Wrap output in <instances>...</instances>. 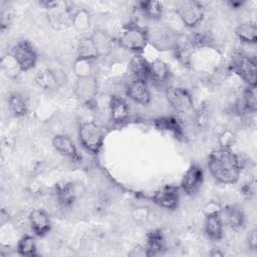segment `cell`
<instances>
[{"label": "cell", "instance_id": "obj_29", "mask_svg": "<svg viewBox=\"0 0 257 257\" xmlns=\"http://www.w3.org/2000/svg\"><path fill=\"white\" fill-rule=\"evenodd\" d=\"M8 108L11 113L17 117L24 116L27 113V104L25 99L19 93H11L8 97Z\"/></svg>", "mask_w": 257, "mask_h": 257}, {"label": "cell", "instance_id": "obj_34", "mask_svg": "<svg viewBox=\"0 0 257 257\" xmlns=\"http://www.w3.org/2000/svg\"><path fill=\"white\" fill-rule=\"evenodd\" d=\"M150 216V209L145 206H139L133 209L132 211V217L137 222H145L148 220Z\"/></svg>", "mask_w": 257, "mask_h": 257}, {"label": "cell", "instance_id": "obj_15", "mask_svg": "<svg viewBox=\"0 0 257 257\" xmlns=\"http://www.w3.org/2000/svg\"><path fill=\"white\" fill-rule=\"evenodd\" d=\"M28 221L32 232L38 236H45L51 229V222L48 214L42 209H34L29 213Z\"/></svg>", "mask_w": 257, "mask_h": 257}, {"label": "cell", "instance_id": "obj_20", "mask_svg": "<svg viewBox=\"0 0 257 257\" xmlns=\"http://www.w3.org/2000/svg\"><path fill=\"white\" fill-rule=\"evenodd\" d=\"M108 106H109L110 118L114 123L119 124L126 121L130 115V110L123 98L117 95L110 96Z\"/></svg>", "mask_w": 257, "mask_h": 257}, {"label": "cell", "instance_id": "obj_30", "mask_svg": "<svg viewBox=\"0 0 257 257\" xmlns=\"http://www.w3.org/2000/svg\"><path fill=\"white\" fill-rule=\"evenodd\" d=\"M16 250L21 256H35L37 250L35 238L31 235L22 236L17 242Z\"/></svg>", "mask_w": 257, "mask_h": 257}, {"label": "cell", "instance_id": "obj_5", "mask_svg": "<svg viewBox=\"0 0 257 257\" xmlns=\"http://www.w3.org/2000/svg\"><path fill=\"white\" fill-rule=\"evenodd\" d=\"M231 67L248 85L256 86V58L254 56L237 51L232 56Z\"/></svg>", "mask_w": 257, "mask_h": 257}, {"label": "cell", "instance_id": "obj_9", "mask_svg": "<svg viewBox=\"0 0 257 257\" xmlns=\"http://www.w3.org/2000/svg\"><path fill=\"white\" fill-rule=\"evenodd\" d=\"M98 84L94 75L77 77L74 83V94L79 102L90 105L97 94Z\"/></svg>", "mask_w": 257, "mask_h": 257}, {"label": "cell", "instance_id": "obj_36", "mask_svg": "<svg viewBox=\"0 0 257 257\" xmlns=\"http://www.w3.org/2000/svg\"><path fill=\"white\" fill-rule=\"evenodd\" d=\"M221 210H222V207L218 203H216V202H209L204 207L203 213H204L205 216H207V215L219 213V212H221Z\"/></svg>", "mask_w": 257, "mask_h": 257}, {"label": "cell", "instance_id": "obj_27", "mask_svg": "<svg viewBox=\"0 0 257 257\" xmlns=\"http://www.w3.org/2000/svg\"><path fill=\"white\" fill-rule=\"evenodd\" d=\"M138 5L142 10V12L152 20L158 21L163 16V5L159 1H154V0L140 1Z\"/></svg>", "mask_w": 257, "mask_h": 257}, {"label": "cell", "instance_id": "obj_11", "mask_svg": "<svg viewBox=\"0 0 257 257\" xmlns=\"http://www.w3.org/2000/svg\"><path fill=\"white\" fill-rule=\"evenodd\" d=\"M66 81V75L63 70L58 68H47L38 72L36 76L37 84L44 90H54Z\"/></svg>", "mask_w": 257, "mask_h": 257}, {"label": "cell", "instance_id": "obj_4", "mask_svg": "<svg viewBox=\"0 0 257 257\" xmlns=\"http://www.w3.org/2000/svg\"><path fill=\"white\" fill-rule=\"evenodd\" d=\"M147 29L138 24H127L118 37V44L127 50L140 52L148 45Z\"/></svg>", "mask_w": 257, "mask_h": 257}, {"label": "cell", "instance_id": "obj_25", "mask_svg": "<svg viewBox=\"0 0 257 257\" xmlns=\"http://www.w3.org/2000/svg\"><path fill=\"white\" fill-rule=\"evenodd\" d=\"M236 36L245 43L254 44L257 41V26L254 22H244L235 28Z\"/></svg>", "mask_w": 257, "mask_h": 257}, {"label": "cell", "instance_id": "obj_24", "mask_svg": "<svg viewBox=\"0 0 257 257\" xmlns=\"http://www.w3.org/2000/svg\"><path fill=\"white\" fill-rule=\"evenodd\" d=\"M170 76V68L162 59H155L150 62V78L157 83H163Z\"/></svg>", "mask_w": 257, "mask_h": 257}, {"label": "cell", "instance_id": "obj_31", "mask_svg": "<svg viewBox=\"0 0 257 257\" xmlns=\"http://www.w3.org/2000/svg\"><path fill=\"white\" fill-rule=\"evenodd\" d=\"M90 13L84 9H78L73 13L72 16V21H71V25L74 27L75 30L79 31V32H83L86 31L89 26H90Z\"/></svg>", "mask_w": 257, "mask_h": 257}, {"label": "cell", "instance_id": "obj_2", "mask_svg": "<svg viewBox=\"0 0 257 257\" xmlns=\"http://www.w3.org/2000/svg\"><path fill=\"white\" fill-rule=\"evenodd\" d=\"M78 139L82 148L91 155H97L102 148L104 135L94 121H83L78 126Z\"/></svg>", "mask_w": 257, "mask_h": 257}, {"label": "cell", "instance_id": "obj_37", "mask_svg": "<svg viewBox=\"0 0 257 257\" xmlns=\"http://www.w3.org/2000/svg\"><path fill=\"white\" fill-rule=\"evenodd\" d=\"M248 246L250 249L252 250H256L257 248V237H256V229H253L252 231H250V233L248 234Z\"/></svg>", "mask_w": 257, "mask_h": 257}, {"label": "cell", "instance_id": "obj_26", "mask_svg": "<svg viewBox=\"0 0 257 257\" xmlns=\"http://www.w3.org/2000/svg\"><path fill=\"white\" fill-rule=\"evenodd\" d=\"M131 69L138 79L145 80L150 77V62L147 59L137 53L131 60Z\"/></svg>", "mask_w": 257, "mask_h": 257}, {"label": "cell", "instance_id": "obj_38", "mask_svg": "<svg viewBox=\"0 0 257 257\" xmlns=\"http://www.w3.org/2000/svg\"><path fill=\"white\" fill-rule=\"evenodd\" d=\"M130 255L132 256H147V251L145 246H137L132 249Z\"/></svg>", "mask_w": 257, "mask_h": 257}, {"label": "cell", "instance_id": "obj_1", "mask_svg": "<svg viewBox=\"0 0 257 257\" xmlns=\"http://www.w3.org/2000/svg\"><path fill=\"white\" fill-rule=\"evenodd\" d=\"M208 167L211 175L217 182L232 185L240 178L243 169V161L231 148L219 147L210 153L208 157Z\"/></svg>", "mask_w": 257, "mask_h": 257}, {"label": "cell", "instance_id": "obj_19", "mask_svg": "<svg viewBox=\"0 0 257 257\" xmlns=\"http://www.w3.org/2000/svg\"><path fill=\"white\" fill-rule=\"evenodd\" d=\"M221 217L223 219L224 225H228L234 230H239L244 226L245 216L238 206L229 205L221 210Z\"/></svg>", "mask_w": 257, "mask_h": 257}, {"label": "cell", "instance_id": "obj_23", "mask_svg": "<svg viewBox=\"0 0 257 257\" xmlns=\"http://www.w3.org/2000/svg\"><path fill=\"white\" fill-rule=\"evenodd\" d=\"M155 125L161 131L170 132L179 140H181L184 137L182 125L179 122V120L174 116L159 117L155 120Z\"/></svg>", "mask_w": 257, "mask_h": 257}, {"label": "cell", "instance_id": "obj_14", "mask_svg": "<svg viewBox=\"0 0 257 257\" xmlns=\"http://www.w3.org/2000/svg\"><path fill=\"white\" fill-rule=\"evenodd\" d=\"M73 13H71L69 9L65 7V5H62L61 3L57 2L56 5L48 9L47 17L50 25L53 28L61 29L71 25Z\"/></svg>", "mask_w": 257, "mask_h": 257}, {"label": "cell", "instance_id": "obj_10", "mask_svg": "<svg viewBox=\"0 0 257 257\" xmlns=\"http://www.w3.org/2000/svg\"><path fill=\"white\" fill-rule=\"evenodd\" d=\"M152 200L161 208L175 210L180 202L179 188L174 185H166L153 194Z\"/></svg>", "mask_w": 257, "mask_h": 257}, {"label": "cell", "instance_id": "obj_12", "mask_svg": "<svg viewBox=\"0 0 257 257\" xmlns=\"http://www.w3.org/2000/svg\"><path fill=\"white\" fill-rule=\"evenodd\" d=\"M204 179V172L200 165L192 164L185 172L181 180V189L187 195L195 194L201 187Z\"/></svg>", "mask_w": 257, "mask_h": 257}, {"label": "cell", "instance_id": "obj_17", "mask_svg": "<svg viewBox=\"0 0 257 257\" xmlns=\"http://www.w3.org/2000/svg\"><path fill=\"white\" fill-rule=\"evenodd\" d=\"M89 37L93 42L98 57H104L111 53L113 48V39L108 32L103 29L96 28L91 32Z\"/></svg>", "mask_w": 257, "mask_h": 257}, {"label": "cell", "instance_id": "obj_3", "mask_svg": "<svg viewBox=\"0 0 257 257\" xmlns=\"http://www.w3.org/2000/svg\"><path fill=\"white\" fill-rule=\"evenodd\" d=\"M10 56L20 71L32 69L37 62V52L28 40H18L10 49Z\"/></svg>", "mask_w": 257, "mask_h": 257}, {"label": "cell", "instance_id": "obj_13", "mask_svg": "<svg viewBox=\"0 0 257 257\" xmlns=\"http://www.w3.org/2000/svg\"><path fill=\"white\" fill-rule=\"evenodd\" d=\"M52 147L61 156L74 162H80L82 157L78 152L73 141L66 135H56L52 139Z\"/></svg>", "mask_w": 257, "mask_h": 257}, {"label": "cell", "instance_id": "obj_28", "mask_svg": "<svg viewBox=\"0 0 257 257\" xmlns=\"http://www.w3.org/2000/svg\"><path fill=\"white\" fill-rule=\"evenodd\" d=\"M97 52L93 45V42L91 38L88 37H82L79 39L77 44V57L80 59H88L93 60L97 58Z\"/></svg>", "mask_w": 257, "mask_h": 257}, {"label": "cell", "instance_id": "obj_6", "mask_svg": "<svg viewBox=\"0 0 257 257\" xmlns=\"http://www.w3.org/2000/svg\"><path fill=\"white\" fill-rule=\"evenodd\" d=\"M148 40L158 50L176 49L179 43V37L176 31L167 25L154 26L147 29Z\"/></svg>", "mask_w": 257, "mask_h": 257}, {"label": "cell", "instance_id": "obj_8", "mask_svg": "<svg viewBox=\"0 0 257 257\" xmlns=\"http://www.w3.org/2000/svg\"><path fill=\"white\" fill-rule=\"evenodd\" d=\"M165 93L169 104L176 111L187 114L194 110V100L186 88L171 85L166 88Z\"/></svg>", "mask_w": 257, "mask_h": 257}, {"label": "cell", "instance_id": "obj_18", "mask_svg": "<svg viewBox=\"0 0 257 257\" xmlns=\"http://www.w3.org/2000/svg\"><path fill=\"white\" fill-rule=\"evenodd\" d=\"M204 232L209 239L214 241H218L223 238L224 222L221 217V212L205 216Z\"/></svg>", "mask_w": 257, "mask_h": 257}, {"label": "cell", "instance_id": "obj_35", "mask_svg": "<svg viewBox=\"0 0 257 257\" xmlns=\"http://www.w3.org/2000/svg\"><path fill=\"white\" fill-rule=\"evenodd\" d=\"M234 143V134L229 131H223L219 136V145L222 148H231Z\"/></svg>", "mask_w": 257, "mask_h": 257}, {"label": "cell", "instance_id": "obj_21", "mask_svg": "<svg viewBox=\"0 0 257 257\" xmlns=\"http://www.w3.org/2000/svg\"><path fill=\"white\" fill-rule=\"evenodd\" d=\"M165 236L160 229H155L147 234V242L145 245L147 256H155L165 249Z\"/></svg>", "mask_w": 257, "mask_h": 257}, {"label": "cell", "instance_id": "obj_22", "mask_svg": "<svg viewBox=\"0 0 257 257\" xmlns=\"http://www.w3.org/2000/svg\"><path fill=\"white\" fill-rule=\"evenodd\" d=\"M81 188L82 186L74 182H67L61 186H58L56 191L58 200L65 205L71 204L80 195V192L82 191Z\"/></svg>", "mask_w": 257, "mask_h": 257}, {"label": "cell", "instance_id": "obj_32", "mask_svg": "<svg viewBox=\"0 0 257 257\" xmlns=\"http://www.w3.org/2000/svg\"><path fill=\"white\" fill-rule=\"evenodd\" d=\"M242 109L246 112H256L257 110V98H256V86L248 85L243 91V98L241 100Z\"/></svg>", "mask_w": 257, "mask_h": 257}, {"label": "cell", "instance_id": "obj_33", "mask_svg": "<svg viewBox=\"0 0 257 257\" xmlns=\"http://www.w3.org/2000/svg\"><path fill=\"white\" fill-rule=\"evenodd\" d=\"M72 70H73V73L76 75V77H85V76L93 75L92 74V70H93L92 60L76 58L73 61Z\"/></svg>", "mask_w": 257, "mask_h": 257}, {"label": "cell", "instance_id": "obj_7", "mask_svg": "<svg viewBox=\"0 0 257 257\" xmlns=\"http://www.w3.org/2000/svg\"><path fill=\"white\" fill-rule=\"evenodd\" d=\"M176 14L186 27L193 28L203 20L204 8L198 1L185 0L177 4Z\"/></svg>", "mask_w": 257, "mask_h": 257}, {"label": "cell", "instance_id": "obj_16", "mask_svg": "<svg viewBox=\"0 0 257 257\" xmlns=\"http://www.w3.org/2000/svg\"><path fill=\"white\" fill-rule=\"evenodd\" d=\"M126 95L135 102L140 104H148L151 101V92L147 82L136 78L131 81L125 88Z\"/></svg>", "mask_w": 257, "mask_h": 257}]
</instances>
